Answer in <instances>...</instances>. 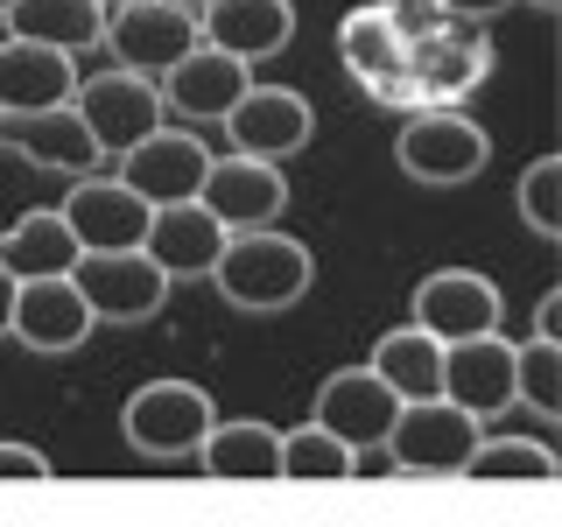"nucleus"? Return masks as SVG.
<instances>
[{
	"label": "nucleus",
	"instance_id": "3",
	"mask_svg": "<svg viewBox=\"0 0 562 527\" xmlns=\"http://www.w3.org/2000/svg\"><path fill=\"white\" fill-rule=\"evenodd\" d=\"M211 422H218V408H211V394L190 386V380H148L127 408H120L127 444L140 457H155V464H183V457H198L204 436H211Z\"/></svg>",
	"mask_w": 562,
	"mask_h": 527
},
{
	"label": "nucleus",
	"instance_id": "38",
	"mask_svg": "<svg viewBox=\"0 0 562 527\" xmlns=\"http://www.w3.org/2000/svg\"><path fill=\"white\" fill-rule=\"evenodd\" d=\"M8 8H14V0H0V14H8Z\"/></svg>",
	"mask_w": 562,
	"mask_h": 527
},
{
	"label": "nucleus",
	"instance_id": "28",
	"mask_svg": "<svg viewBox=\"0 0 562 527\" xmlns=\"http://www.w3.org/2000/svg\"><path fill=\"white\" fill-rule=\"evenodd\" d=\"M514 401H520V408H535L541 422L562 415V345L555 338L514 345Z\"/></svg>",
	"mask_w": 562,
	"mask_h": 527
},
{
	"label": "nucleus",
	"instance_id": "9",
	"mask_svg": "<svg viewBox=\"0 0 562 527\" xmlns=\"http://www.w3.org/2000/svg\"><path fill=\"white\" fill-rule=\"evenodd\" d=\"M57 211H64L70 239H78V254H134V246L148 239V218H155V211L140 204L120 176H105V169L78 176Z\"/></svg>",
	"mask_w": 562,
	"mask_h": 527
},
{
	"label": "nucleus",
	"instance_id": "16",
	"mask_svg": "<svg viewBox=\"0 0 562 527\" xmlns=\"http://www.w3.org/2000/svg\"><path fill=\"white\" fill-rule=\"evenodd\" d=\"M0 148L8 155H22V162L35 169H57V176H92L105 155H99V141L85 134V120H78V105H43V113H0Z\"/></svg>",
	"mask_w": 562,
	"mask_h": 527
},
{
	"label": "nucleus",
	"instance_id": "23",
	"mask_svg": "<svg viewBox=\"0 0 562 527\" xmlns=\"http://www.w3.org/2000/svg\"><path fill=\"white\" fill-rule=\"evenodd\" d=\"M0 22H8L14 43H43V49H64V57L105 43V8L99 0H14Z\"/></svg>",
	"mask_w": 562,
	"mask_h": 527
},
{
	"label": "nucleus",
	"instance_id": "17",
	"mask_svg": "<svg viewBox=\"0 0 562 527\" xmlns=\"http://www.w3.org/2000/svg\"><path fill=\"white\" fill-rule=\"evenodd\" d=\"M8 338H22L29 351L57 359V351H78L92 338V310L70 289V274H43V281H14V324Z\"/></svg>",
	"mask_w": 562,
	"mask_h": 527
},
{
	"label": "nucleus",
	"instance_id": "15",
	"mask_svg": "<svg viewBox=\"0 0 562 527\" xmlns=\"http://www.w3.org/2000/svg\"><path fill=\"white\" fill-rule=\"evenodd\" d=\"M415 330H429L436 345H471L499 330V289L479 268H436L415 289Z\"/></svg>",
	"mask_w": 562,
	"mask_h": 527
},
{
	"label": "nucleus",
	"instance_id": "1",
	"mask_svg": "<svg viewBox=\"0 0 562 527\" xmlns=\"http://www.w3.org/2000/svg\"><path fill=\"white\" fill-rule=\"evenodd\" d=\"M408 14V92L415 113H450L457 99H471L492 78V43L479 22H457L443 8H401Z\"/></svg>",
	"mask_w": 562,
	"mask_h": 527
},
{
	"label": "nucleus",
	"instance_id": "34",
	"mask_svg": "<svg viewBox=\"0 0 562 527\" xmlns=\"http://www.w3.org/2000/svg\"><path fill=\"white\" fill-rule=\"evenodd\" d=\"M8 324H14V274H0V338H8Z\"/></svg>",
	"mask_w": 562,
	"mask_h": 527
},
{
	"label": "nucleus",
	"instance_id": "14",
	"mask_svg": "<svg viewBox=\"0 0 562 527\" xmlns=\"http://www.w3.org/2000/svg\"><path fill=\"white\" fill-rule=\"evenodd\" d=\"M310 134H316V113H310L303 92H289V85H246L239 105L225 113L233 155H254V162H274V169H281V155H295Z\"/></svg>",
	"mask_w": 562,
	"mask_h": 527
},
{
	"label": "nucleus",
	"instance_id": "32",
	"mask_svg": "<svg viewBox=\"0 0 562 527\" xmlns=\"http://www.w3.org/2000/svg\"><path fill=\"white\" fill-rule=\"evenodd\" d=\"M535 338H555V345H562V289H549V295L535 303Z\"/></svg>",
	"mask_w": 562,
	"mask_h": 527
},
{
	"label": "nucleus",
	"instance_id": "33",
	"mask_svg": "<svg viewBox=\"0 0 562 527\" xmlns=\"http://www.w3.org/2000/svg\"><path fill=\"white\" fill-rule=\"evenodd\" d=\"M429 8H443V14H457V22H485V14L514 8V0H429Z\"/></svg>",
	"mask_w": 562,
	"mask_h": 527
},
{
	"label": "nucleus",
	"instance_id": "36",
	"mask_svg": "<svg viewBox=\"0 0 562 527\" xmlns=\"http://www.w3.org/2000/svg\"><path fill=\"white\" fill-rule=\"evenodd\" d=\"M527 8H541V14H555V8H562V0H527Z\"/></svg>",
	"mask_w": 562,
	"mask_h": 527
},
{
	"label": "nucleus",
	"instance_id": "21",
	"mask_svg": "<svg viewBox=\"0 0 562 527\" xmlns=\"http://www.w3.org/2000/svg\"><path fill=\"white\" fill-rule=\"evenodd\" d=\"M225 239H233V233H225L204 204H169V211H155V218H148L140 254H148L169 281H190V274H211V268H218Z\"/></svg>",
	"mask_w": 562,
	"mask_h": 527
},
{
	"label": "nucleus",
	"instance_id": "6",
	"mask_svg": "<svg viewBox=\"0 0 562 527\" xmlns=\"http://www.w3.org/2000/svg\"><path fill=\"white\" fill-rule=\"evenodd\" d=\"M70 105H78L85 134L99 141L105 162H113V155H127V148H140L155 127H169L162 85L140 78V70H99L92 85H78V92H70Z\"/></svg>",
	"mask_w": 562,
	"mask_h": 527
},
{
	"label": "nucleus",
	"instance_id": "27",
	"mask_svg": "<svg viewBox=\"0 0 562 527\" xmlns=\"http://www.w3.org/2000/svg\"><path fill=\"white\" fill-rule=\"evenodd\" d=\"M457 479H535V485H549V479H562V464L535 436H479V450L464 457Z\"/></svg>",
	"mask_w": 562,
	"mask_h": 527
},
{
	"label": "nucleus",
	"instance_id": "11",
	"mask_svg": "<svg viewBox=\"0 0 562 527\" xmlns=\"http://www.w3.org/2000/svg\"><path fill=\"white\" fill-rule=\"evenodd\" d=\"M198 204L225 233H260L289 211V176L274 162H254V155H211L204 183H198Z\"/></svg>",
	"mask_w": 562,
	"mask_h": 527
},
{
	"label": "nucleus",
	"instance_id": "29",
	"mask_svg": "<svg viewBox=\"0 0 562 527\" xmlns=\"http://www.w3.org/2000/svg\"><path fill=\"white\" fill-rule=\"evenodd\" d=\"M351 450L338 444V436H324L316 422H303V429H281V479H351Z\"/></svg>",
	"mask_w": 562,
	"mask_h": 527
},
{
	"label": "nucleus",
	"instance_id": "10",
	"mask_svg": "<svg viewBox=\"0 0 562 527\" xmlns=\"http://www.w3.org/2000/svg\"><path fill=\"white\" fill-rule=\"evenodd\" d=\"M401 169L415 176V183H436V190H450V183H471V176L485 169V155H492V141L479 120H464L450 105V113H415L408 127H401Z\"/></svg>",
	"mask_w": 562,
	"mask_h": 527
},
{
	"label": "nucleus",
	"instance_id": "37",
	"mask_svg": "<svg viewBox=\"0 0 562 527\" xmlns=\"http://www.w3.org/2000/svg\"><path fill=\"white\" fill-rule=\"evenodd\" d=\"M183 8H190V14H198V8H211V0H183Z\"/></svg>",
	"mask_w": 562,
	"mask_h": 527
},
{
	"label": "nucleus",
	"instance_id": "31",
	"mask_svg": "<svg viewBox=\"0 0 562 527\" xmlns=\"http://www.w3.org/2000/svg\"><path fill=\"white\" fill-rule=\"evenodd\" d=\"M0 479H49V457L35 444H0Z\"/></svg>",
	"mask_w": 562,
	"mask_h": 527
},
{
	"label": "nucleus",
	"instance_id": "4",
	"mask_svg": "<svg viewBox=\"0 0 562 527\" xmlns=\"http://www.w3.org/2000/svg\"><path fill=\"white\" fill-rule=\"evenodd\" d=\"M338 57L345 70L366 85V99L380 105H408L415 113V92H408V14L394 0H366L338 22Z\"/></svg>",
	"mask_w": 562,
	"mask_h": 527
},
{
	"label": "nucleus",
	"instance_id": "25",
	"mask_svg": "<svg viewBox=\"0 0 562 527\" xmlns=\"http://www.w3.org/2000/svg\"><path fill=\"white\" fill-rule=\"evenodd\" d=\"M366 366H373V373L394 386L401 408H408V401H436V394H443V345H436L429 330H415V324L386 330Z\"/></svg>",
	"mask_w": 562,
	"mask_h": 527
},
{
	"label": "nucleus",
	"instance_id": "22",
	"mask_svg": "<svg viewBox=\"0 0 562 527\" xmlns=\"http://www.w3.org/2000/svg\"><path fill=\"white\" fill-rule=\"evenodd\" d=\"M78 92V70L64 49L43 43H0V113H43V105H70Z\"/></svg>",
	"mask_w": 562,
	"mask_h": 527
},
{
	"label": "nucleus",
	"instance_id": "12",
	"mask_svg": "<svg viewBox=\"0 0 562 527\" xmlns=\"http://www.w3.org/2000/svg\"><path fill=\"white\" fill-rule=\"evenodd\" d=\"M204 169H211V148H204L198 134H183V127H155L148 141H140V148L120 155V183H127L148 211L198 204Z\"/></svg>",
	"mask_w": 562,
	"mask_h": 527
},
{
	"label": "nucleus",
	"instance_id": "5",
	"mask_svg": "<svg viewBox=\"0 0 562 527\" xmlns=\"http://www.w3.org/2000/svg\"><path fill=\"white\" fill-rule=\"evenodd\" d=\"M401 401L394 386H386L373 366H338L324 386H316V429L338 436V444L351 450V464H380L386 457V429H394Z\"/></svg>",
	"mask_w": 562,
	"mask_h": 527
},
{
	"label": "nucleus",
	"instance_id": "18",
	"mask_svg": "<svg viewBox=\"0 0 562 527\" xmlns=\"http://www.w3.org/2000/svg\"><path fill=\"white\" fill-rule=\"evenodd\" d=\"M198 43L225 49V57L254 70L260 57L295 43V8L289 0H211V8H198Z\"/></svg>",
	"mask_w": 562,
	"mask_h": 527
},
{
	"label": "nucleus",
	"instance_id": "26",
	"mask_svg": "<svg viewBox=\"0 0 562 527\" xmlns=\"http://www.w3.org/2000/svg\"><path fill=\"white\" fill-rule=\"evenodd\" d=\"M204 471L211 479H281V429L268 422H211L204 436Z\"/></svg>",
	"mask_w": 562,
	"mask_h": 527
},
{
	"label": "nucleus",
	"instance_id": "35",
	"mask_svg": "<svg viewBox=\"0 0 562 527\" xmlns=\"http://www.w3.org/2000/svg\"><path fill=\"white\" fill-rule=\"evenodd\" d=\"M99 8H105V14H120V8H140V0H99Z\"/></svg>",
	"mask_w": 562,
	"mask_h": 527
},
{
	"label": "nucleus",
	"instance_id": "20",
	"mask_svg": "<svg viewBox=\"0 0 562 527\" xmlns=\"http://www.w3.org/2000/svg\"><path fill=\"white\" fill-rule=\"evenodd\" d=\"M254 85V70H246L239 57H225V49L198 43L183 64L162 70V105H176L183 120H225L239 105V92Z\"/></svg>",
	"mask_w": 562,
	"mask_h": 527
},
{
	"label": "nucleus",
	"instance_id": "2",
	"mask_svg": "<svg viewBox=\"0 0 562 527\" xmlns=\"http://www.w3.org/2000/svg\"><path fill=\"white\" fill-rule=\"evenodd\" d=\"M310 246L274 233V225H260V233H233L218 254V268H211V281H218V295L233 310H254V316H274V310H295L310 295Z\"/></svg>",
	"mask_w": 562,
	"mask_h": 527
},
{
	"label": "nucleus",
	"instance_id": "7",
	"mask_svg": "<svg viewBox=\"0 0 562 527\" xmlns=\"http://www.w3.org/2000/svg\"><path fill=\"white\" fill-rule=\"evenodd\" d=\"M479 436H485L479 422L436 394V401H408V408L394 415L386 457H394V471H415V479H457L464 457L479 450Z\"/></svg>",
	"mask_w": 562,
	"mask_h": 527
},
{
	"label": "nucleus",
	"instance_id": "24",
	"mask_svg": "<svg viewBox=\"0 0 562 527\" xmlns=\"http://www.w3.org/2000/svg\"><path fill=\"white\" fill-rule=\"evenodd\" d=\"M78 268V239H70L64 211H29L0 233V274L14 281H43V274H70Z\"/></svg>",
	"mask_w": 562,
	"mask_h": 527
},
{
	"label": "nucleus",
	"instance_id": "30",
	"mask_svg": "<svg viewBox=\"0 0 562 527\" xmlns=\"http://www.w3.org/2000/svg\"><path fill=\"white\" fill-rule=\"evenodd\" d=\"M520 218L535 225L541 239H562V155H541L520 176Z\"/></svg>",
	"mask_w": 562,
	"mask_h": 527
},
{
	"label": "nucleus",
	"instance_id": "13",
	"mask_svg": "<svg viewBox=\"0 0 562 527\" xmlns=\"http://www.w3.org/2000/svg\"><path fill=\"white\" fill-rule=\"evenodd\" d=\"M105 43H113L120 70H140V78H162L169 64H183L198 49V14L183 0H140V8L105 14Z\"/></svg>",
	"mask_w": 562,
	"mask_h": 527
},
{
	"label": "nucleus",
	"instance_id": "19",
	"mask_svg": "<svg viewBox=\"0 0 562 527\" xmlns=\"http://www.w3.org/2000/svg\"><path fill=\"white\" fill-rule=\"evenodd\" d=\"M443 401L464 408L471 422L485 415H506L514 408V345L492 330V338H471V345H443Z\"/></svg>",
	"mask_w": 562,
	"mask_h": 527
},
{
	"label": "nucleus",
	"instance_id": "8",
	"mask_svg": "<svg viewBox=\"0 0 562 527\" xmlns=\"http://www.w3.org/2000/svg\"><path fill=\"white\" fill-rule=\"evenodd\" d=\"M70 289L85 295L92 324H148V316L169 303V274L155 268L140 246L134 254H78Z\"/></svg>",
	"mask_w": 562,
	"mask_h": 527
}]
</instances>
